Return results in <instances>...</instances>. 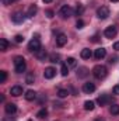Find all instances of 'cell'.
Returning a JSON list of instances; mask_svg holds the SVG:
<instances>
[{
	"instance_id": "1",
	"label": "cell",
	"mask_w": 119,
	"mask_h": 121,
	"mask_svg": "<svg viewBox=\"0 0 119 121\" xmlns=\"http://www.w3.org/2000/svg\"><path fill=\"white\" fill-rule=\"evenodd\" d=\"M92 75H94V78L95 79H105L107 78V75H108V69H107V66H104V65H97V66H94V69H92Z\"/></svg>"
},
{
	"instance_id": "2",
	"label": "cell",
	"mask_w": 119,
	"mask_h": 121,
	"mask_svg": "<svg viewBox=\"0 0 119 121\" xmlns=\"http://www.w3.org/2000/svg\"><path fill=\"white\" fill-rule=\"evenodd\" d=\"M14 69L17 73H23L27 69V62L23 56H16L14 58Z\"/></svg>"
},
{
	"instance_id": "3",
	"label": "cell",
	"mask_w": 119,
	"mask_h": 121,
	"mask_svg": "<svg viewBox=\"0 0 119 121\" xmlns=\"http://www.w3.org/2000/svg\"><path fill=\"white\" fill-rule=\"evenodd\" d=\"M42 47H41V41H39V38L38 37H35V38H32L30 42H28V51L30 52H38L39 49H41Z\"/></svg>"
},
{
	"instance_id": "4",
	"label": "cell",
	"mask_w": 119,
	"mask_h": 121,
	"mask_svg": "<svg viewBox=\"0 0 119 121\" xmlns=\"http://www.w3.org/2000/svg\"><path fill=\"white\" fill-rule=\"evenodd\" d=\"M59 16L62 18H69V17H71V16H73V9H71L70 6H67V4L62 6L60 10H59Z\"/></svg>"
},
{
	"instance_id": "5",
	"label": "cell",
	"mask_w": 119,
	"mask_h": 121,
	"mask_svg": "<svg viewBox=\"0 0 119 121\" xmlns=\"http://www.w3.org/2000/svg\"><path fill=\"white\" fill-rule=\"evenodd\" d=\"M109 9L107 7V6H101L98 10H97V17L99 18V20H107L108 17H109Z\"/></svg>"
},
{
	"instance_id": "6",
	"label": "cell",
	"mask_w": 119,
	"mask_h": 121,
	"mask_svg": "<svg viewBox=\"0 0 119 121\" xmlns=\"http://www.w3.org/2000/svg\"><path fill=\"white\" fill-rule=\"evenodd\" d=\"M116 34H118V28H116L115 26H109V27H107L105 31H104V35H105L107 38H115Z\"/></svg>"
},
{
	"instance_id": "7",
	"label": "cell",
	"mask_w": 119,
	"mask_h": 121,
	"mask_svg": "<svg viewBox=\"0 0 119 121\" xmlns=\"http://www.w3.org/2000/svg\"><path fill=\"white\" fill-rule=\"evenodd\" d=\"M11 20H13V23H16V24H23L24 20H25V14L21 13V11H17V13H14V14L11 16Z\"/></svg>"
},
{
	"instance_id": "8",
	"label": "cell",
	"mask_w": 119,
	"mask_h": 121,
	"mask_svg": "<svg viewBox=\"0 0 119 121\" xmlns=\"http://www.w3.org/2000/svg\"><path fill=\"white\" fill-rule=\"evenodd\" d=\"M55 75H56V69H55V68H52V66L46 68V69H45V72H44L45 79H53V78H55Z\"/></svg>"
},
{
	"instance_id": "9",
	"label": "cell",
	"mask_w": 119,
	"mask_h": 121,
	"mask_svg": "<svg viewBox=\"0 0 119 121\" xmlns=\"http://www.w3.org/2000/svg\"><path fill=\"white\" fill-rule=\"evenodd\" d=\"M94 56H95V59H97V60L105 58V56H107V49H105V48H102V47H101V48H98V49H95Z\"/></svg>"
},
{
	"instance_id": "10",
	"label": "cell",
	"mask_w": 119,
	"mask_h": 121,
	"mask_svg": "<svg viewBox=\"0 0 119 121\" xmlns=\"http://www.w3.org/2000/svg\"><path fill=\"white\" fill-rule=\"evenodd\" d=\"M109 101H111V97H109L108 94H101V96L97 99V103H98L99 106H107Z\"/></svg>"
},
{
	"instance_id": "11",
	"label": "cell",
	"mask_w": 119,
	"mask_h": 121,
	"mask_svg": "<svg viewBox=\"0 0 119 121\" xmlns=\"http://www.w3.org/2000/svg\"><path fill=\"white\" fill-rule=\"evenodd\" d=\"M83 91L87 93V94L92 93V91H95V85H94L92 82H87V83H84V85H83Z\"/></svg>"
},
{
	"instance_id": "12",
	"label": "cell",
	"mask_w": 119,
	"mask_h": 121,
	"mask_svg": "<svg viewBox=\"0 0 119 121\" xmlns=\"http://www.w3.org/2000/svg\"><path fill=\"white\" fill-rule=\"evenodd\" d=\"M66 44H67V37L64 34H59L56 37V45L58 47H64Z\"/></svg>"
},
{
	"instance_id": "13",
	"label": "cell",
	"mask_w": 119,
	"mask_h": 121,
	"mask_svg": "<svg viewBox=\"0 0 119 121\" xmlns=\"http://www.w3.org/2000/svg\"><path fill=\"white\" fill-rule=\"evenodd\" d=\"M10 94L11 96H14V97H18V96H21L23 94V87L21 86H13L11 89H10Z\"/></svg>"
},
{
	"instance_id": "14",
	"label": "cell",
	"mask_w": 119,
	"mask_h": 121,
	"mask_svg": "<svg viewBox=\"0 0 119 121\" xmlns=\"http://www.w3.org/2000/svg\"><path fill=\"white\" fill-rule=\"evenodd\" d=\"M4 110H6L7 114H14V113L17 111V106H16L14 103H7V104L4 106Z\"/></svg>"
},
{
	"instance_id": "15",
	"label": "cell",
	"mask_w": 119,
	"mask_h": 121,
	"mask_svg": "<svg viewBox=\"0 0 119 121\" xmlns=\"http://www.w3.org/2000/svg\"><path fill=\"white\" fill-rule=\"evenodd\" d=\"M35 56H36L39 60H45L46 59V56H48V52H46L45 48H41L38 52H35Z\"/></svg>"
},
{
	"instance_id": "16",
	"label": "cell",
	"mask_w": 119,
	"mask_h": 121,
	"mask_svg": "<svg viewBox=\"0 0 119 121\" xmlns=\"http://www.w3.org/2000/svg\"><path fill=\"white\" fill-rule=\"evenodd\" d=\"M87 75H88V69H87V68H84V66L79 68V70H77V78L83 79V78H86Z\"/></svg>"
},
{
	"instance_id": "17",
	"label": "cell",
	"mask_w": 119,
	"mask_h": 121,
	"mask_svg": "<svg viewBox=\"0 0 119 121\" xmlns=\"http://www.w3.org/2000/svg\"><path fill=\"white\" fill-rule=\"evenodd\" d=\"M24 97H25V100L32 101V100H35V99H36V93H35L34 90H27V91H25V94H24Z\"/></svg>"
},
{
	"instance_id": "18",
	"label": "cell",
	"mask_w": 119,
	"mask_h": 121,
	"mask_svg": "<svg viewBox=\"0 0 119 121\" xmlns=\"http://www.w3.org/2000/svg\"><path fill=\"white\" fill-rule=\"evenodd\" d=\"M80 56H81L83 59H90V58L92 56V52H91V49H88V48H84V49H81Z\"/></svg>"
},
{
	"instance_id": "19",
	"label": "cell",
	"mask_w": 119,
	"mask_h": 121,
	"mask_svg": "<svg viewBox=\"0 0 119 121\" xmlns=\"http://www.w3.org/2000/svg\"><path fill=\"white\" fill-rule=\"evenodd\" d=\"M36 11H38V7L35 6V4H32V6H30V9H28V11H27V17H34L35 14H36Z\"/></svg>"
},
{
	"instance_id": "20",
	"label": "cell",
	"mask_w": 119,
	"mask_h": 121,
	"mask_svg": "<svg viewBox=\"0 0 119 121\" xmlns=\"http://www.w3.org/2000/svg\"><path fill=\"white\" fill-rule=\"evenodd\" d=\"M94 108H95V103H94V101L87 100V101L84 103V110H87V111H92Z\"/></svg>"
},
{
	"instance_id": "21",
	"label": "cell",
	"mask_w": 119,
	"mask_h": 121,
	"mask_svg": "<svg viewBox=\"0 0 119 121\" xmlns=\"http://www.w3.org/2000/svg\"><path fill=\"white\" fill-rule=\"evenodd\" d=\"M0 49H1L3 52L8 49V41H7L6 38H0Z\"/></svg>"
},
{
	"instance_id": "22",
	"label": "cell",
	"mask_w": 119,
	"mask_h": 121,
	"mask_svg": "<svg viewBox=\"0 0 119 121\" xmlns=\"http://www.w3.org/2000/svg\"><path fill=\"white\" fill-rule=\"evenodd\" d=\"M34 80H35L34 73H32V72L27 73V76H25V83H27V85H32V83H34Z\"/></svg>"
},
{
	"instance_id": "23",
	"label": "cell",
	"mask_w": 119,
	"mask_h": 121,
	"mask_svg": "<svg viewBox=\"0 0 119 121\" xmlns=\"http://www.w3.org/2000/svg\"><path fill=\"white\" fill-rule=\"evenodd\" d=\"M60 75H62V76H67V75H69V66H67V63H62Z\"/></svg>"
},
{
	"instance_id": "24",
	"label": "cell",
	"mask_w": 119,
	"mask_h": 121,
	"mask_svg": "<svg viewBox=\"0 0 119 121\" xmlns=\"http://www.w3.org/2000/svg\"><path fill=\"white\" fill-rule=\"evenodd\" d=\"M46 116H48V110H46V108H41V110L36 113V117H38V118H46Z\"/></svg>"
},
{
	"instance_id": "25",
	"label": "cell",
	"mask_w": 119,
	"mask_h": 121,
	"mask_svg": "<svg viewBox=\"0 0 119 121\" xmlns=\"http://www.w3.org/2000/svg\"><path fill=\"white\" fill-rule=\"evenodd\" d=\"M70 93H69V90H66V89H59L58 90V97H60V99H64V97H67Z\"/></svg>"
},
{
	"instance_id": "26",
	"label": "cell",
	"mask_w": 119,
	"mask_h": 121,
	"mask_svg": "<svg viewBox=\"0 0 119 121\" xmlns=\"http://www.w3.org/2000/svg\"><path fill=\"white\" fill-rule=\"evenodd\" d=\"M109 111H111L112 116H119V104H114V106H111Z\"/></svg>"
},
{
	"instance_id": "27",
	"label": "cell",
	"mask_w": 119,
	"mask_h": 121,
	"mask_svg": "<svg viewBox=\"0 0 119 121\" xmlns=\"http://www.w3.org/2000/svg\"><path fill=\"white\" fill-rule=\"evenodd\" d=\"M66 63H67L69 68H76V66H77V60L74 59V58H67Z\"/></svg>"
},
{
	"instance_id": "28",
	"label": "cell",
	"mask_w": 119,
	"mask_h": 121,
	"mask_svg": "<svg viewBox=\"0 0 119 121\" xmlns=\"http://www.w3.org/2000/svg\"><path fill=\"white\" fill-rule=\"evenodd\" d=\"M59 59H60V55H59V54H51V55H49V60H51L52 63L59 62Z\"/></svg>"
},
{
	"instance_id": "29",
	"label": "cell",
	"mask_w": 119,
	"mask_h": 121,
	"mask_svg": "<svg viewBox=\"0 0 119 121\" xmlns=\"http://www.w3.org/2000/svg\"><path fill=\"white\" fill-rule=\"evenodd\" d=\"M74 13H76V16H81V14L84 13V6H83V4H77Z\"/></svg>"
},
{
	"instance_id": "30",
	"label": "cell",
	"mask_w": 119,
	"mask_h": 121,
	"mask_svg": "<svg viewBox=\"0 0 119 121\" xmlns=\"http://www.w3.org/2000/svg\"><path fill=\"white\" fill-rule=\"evenodd\" d=\"M6 79H7V72L6 70H1L0 72V83H4Z\"/></svg>"
},
{
	"instance_id": "31",
	"label": "cell",
	"mask_w": 119,
	"mask_h": 121,
	"mask_svg": "<svg viewBox=\"0 0 119 121\" xmlns=\"http://www.w3.org/2000/svg\"><path fill=\"white\" fill-rule=\"evenodd\" d=\"M14 41H16L17 44H21V42H24V37L18 34V35H16V37H14Z\"/></svg>"
},
{
	"instance_id": "32",
	"label": "cell",
	"mask_w": 119,
	"mask_h": 121,
	"mask_svg": "<svg viewBox=\"0 0 119 121\" xmlns=\"http://www.w3.org/2000/svg\"><path fill=\"white\" fill-rule=\"evenodd\" d=\"M76 27H77L79 30H80V28H83V27H84V21H83L81 18H79V20H77V23H76Z\"/></svg>"
},
{
	"instance_id": "33",
	"label": "cell",
	"mask_w": 119,
	"mask_h": 121,
	"mask_svg": "<svg viewBox=\"0 0 119 121\" xmlns=\"http://www.w3.org/2000/svg\"><path fill=\"white\" fill-rule=\"evenodd\" d=\"M45 14H46V17H48V18H53V16H55V13H53L52 10H46V13H45Z\"/></svg>"
},
{
	"instance_id": "34",
	"label": "cell",
	"mask_w": 119,
	"mask_h": 121,
	"mask_svg": "<svg viewBox=\"0 0 119 121\" xmlns=\"http://www.w3.org/2000/svg\"><path fill=\"white\" fill-rule=\"evenodd\" d=\"M112 93H114V94H116V96H119V85H115V86H114Z\"/></svg>"
},
{
	"instance_id": "35",
	"label": "cell",
	"mask_w": 119,
	"mask_h": 121,
	"mask_svg": "<svg viewBox=\"0 0 119 121\" xmlns=\"http://www.w3.org/2000/svg\"><path fill=\"white\" fill-rule=\"evenodd\" d=\"M17 0H3V3L6 4V6H10V4H13V3H16Z\"/></svg>"
},
{
	"instance_id": "36",
	"label": "cell",
	"mask_w": 119,
	"mask_h": 121,
	"mask_svg": "<svg viewBox=\"0 0 119 121\" xmlns=\"http://www.w3.org/2000/svg\"><path fill=\"white\" fill-rule=\"evenodd\" d=\"M116 59H118V56H111L109 58V63H116Z\"/></svg>"
},
{
	"instance_id": "37",
	"label": "cell",
	"mask_w": 119,
	"mask_h": 121,
	"mask_svg": "<svg viewBox=\"0 0 119 121\" xmlns=\"http://www.w3.org/2000/svg\"><path fill=\"white\" fill-rule=\"evenodd\" d=\"M114 49H115V51H119V41H116V42L114 44Z\"/></svg>"
},
{
	"instance_id": "38",
	"label": "cell",
	"mask_w": 119,
	"mask_h": 121,
	"mask_svg": "<svg viewBox=\"0 0 119 121\" xmlns=\"http://www.w3.org/2000/svg\"><path fill=\"white\" fill-rule=\"evenodd\" d=\"M91 41H92V42H97V41H98V34H95V35L91 38Z\"/></svg>"
},
{
	"instance_id": "39",
	"label": "cell",
	"mask_w": 119,
	"mask_h": 121,
	"mask_svg": "<svg viewBox=\"0 0 119 121\" xmlns=\"http://www.w3.org/2000/svg\"><path fill=\"white\" fill-rule=\"evenodd\" d=\"M42 1H44V3H52L53 0H42Z\"/></svg>"
},
{
	"instance_id": "40",
	"label": "cell",
	"mask_w": 119,
	"mask_h": 121,
	"mask_svg": "<svg viewBox=\"0 0 119 121\" xmlns=\"http://www.w3.org/2000/svg\"><path fill=\"white\" fill-rule=\"evenodd\" d=\"M109 1H112V3H118L119 0H109Z\"/></svg>"
},
{
	"instance_id": "41",
	"label": "cell",
	"mask_w": 119,
	"mask_h": 121,
	"mask_svg": "<svg viewBox=\"0 0 119 121\" xmlns=\"http://www.w3.org/2000/svg\"><path fill=\"white\" fill-rule=\"evenodd\" d=\"M95 121H104V120H102V118H97Z\"/></svg>"
},
{
	"instance_id": "42",
	"label": "cell",
	"mask_w": 119,
	"mask_h": 121,
	"mask_svg": "<svg viewBox=\"0 0 119 121\" xmlns=\"http://www.w3.org/2000/svg\"><path fill=\"white\" fill-rule=\"evenodd\" d=\"M30 121H32V120H30Z\"/></svg>"
}]
</instances>
